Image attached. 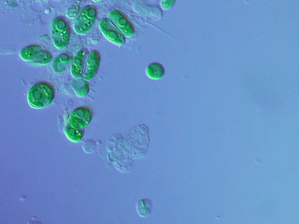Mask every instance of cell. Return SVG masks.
<instances>
[{
	"label": "cell",
	"mask_w": 299,
	"mask_h": 224,
	"mask_svg": "<svg viewBox=\"0 0 299 224\" xmlns=\"http://www.w3.org/2000/svg\"><path fill=\"white\" fill-rule=\"evenodd\" d=\"M54 88L52 84L41 82L33 86L28 93V100L35 109H41L48 106L54 99Z\"/></svg>",
	"instance_id": "obj_1"
},
{
	"label": "cell",
	"mask_w": 299,
	"mask_h": 224,
	"mask_svg": "<svg viewBox=\"0 0 299 224\" xmlns=\"http://www.w3.org/2000/svg\"><path fill=\"white\" fill-rule=\"evenodd\" d=\"M52 36L53 44L59 49L66 48L70 38V28L64 18L59 17L53 22Z\"/></svg>",
	"instance_id": "obj_2"
},
{
	"label": "cell",
	"mask_w": 299,
	"mask_h": 224,
	"mask_svg": "<svg viewBox=\"0 0 299 224\" xmlns=\"http://www.w3.org/2000/svg\"><path fill=\"white\" fill-rule=\"evenodd\" d=\"M97 13L96 7H85L76 21L74 28L76 33L85 35L89 32L96 20Z\"/></svg>",
	"instance_id": "obj_3"
},
{
	"label": "cell",
	"mask_w": 299,
	"mask_h": 224,
	"mask_svg": "<svg viewBox=\"0 0 299 224\" xmlns=\"http://www.w3.org/2000/svg\"><path fill=\"white\" fill-rule=\"evenodd\" d=\"M21 59L39 64H46L52 60V56L48 51L43 50L41 46L32 45L25 47L20 52Z\"/></svg>",
	"instance_id": "obj_4"
},
{
	"label": "cell",
	"mask_w": 299,
	"mask_h": 224,
	"mask_svg": "<svg viewBox=\"0 0 299 224\" xmlns=\"http://www.w3.org/2000/svg\"><path fill=\"white\" fill-rule=\"evenodd\" d=\"M99 27L104 37L114 44L122 46L125 45L126 38L121 32L116 28L108 19H102Z\"/></svg>",
	"instance_id": "obj_5"
},
{
	"label": "cell",
	"mask_w": 299,
	"mask_h": 224,
	"mask_svg": "<svg viewBox=\"0 0 299 224\" xmlns=\"http://www.w3.org/2000/svg\"><path fill=\"white\" fill-rule=\"evenodd\" d=\"M108 16L118 30L127 37H132L135 34L134 25L125 14L118 10H113Z\"/></svg>",
	"instance_id": "obj_6"
},
{
	"label": "cell",
	"mask_w": 299,
	"mask_h": 224,
	"mask_svg": "<svg viewBox=\"0 0 299 224\" xmlns=\"http://www.w3.org/2000/svg\"><path fill=\"white\" fill-rule=\"evenodd\" d=\"M92 117L93 111L90 107H79L72 111L68 125L84 129L90 124Z\"/></svg>",
	"instance_id": "obj_7"
},
{
	"label": "cell",
	"mask_w": 299,
	"mask_h": 224,
	"mask_svg": "<svg viewBox=\"0 0 299 224\" xmlns=\"http://www.w3.org/2000/svg\"><path fill=\"white\" fill-rule=\"evenodd\" d=\"M101 60V54L98 50H93L90 53L87 57L85 69L84 70V79L90 81L96 77L99 69Z\"/></svg>",
	"instance_id": "obj_8"
},
{
	"label": "cell",
	"mask_w": 299,
	"mask_h": 224,
	"mask_svg": "<svg viewBox=\"0 0 299 224\" xmlns=\"http://www.w3.org/2000/svg\"><path fill=\"white\" fill-rule=\"evenodd\" d=\"M88 50L83 49L77 54L74 58L71 67V73L75 78L82 77L84 73V65H85V58Z\"/></svg>",
	"instance_id": "obj_9"
},
{
	"label": "cell",
	"mask_w": 299,
	"mask_h": 224,
	"mask_svg": "<svg viewBox=\"0 0 299 224\" xmlns=\"http://www.w3.org/2000/svg\"><path fill=\"white\" fill-rule=\"evenodd\" d=\"M145 72L150 78L158 80L165 75V68L162 64L155 62L150 64Z\"/></svg>",
	"instance_id": "obj_10"
},
{
	"label": "cell",
	"mask_w": 299,
	"mask_h": 224,
	"mask_svg": "<svg viewBox=\"0 0 299 224\" xmlns=\"http://www.w3.org/2000/svg\"><path fill=\"white\" fill-rule=\"evenodd\" d=\"M71 57L68 53L61 54L54 61L53 64V70L57 73H63Z\"/></svg>",
	"instance_id": "obj_11"
},
{
	"label": "cell",
	"mask_w": 299,
	"mask_h": 224,
	"mask_svg": "<svg viewBox=\"0 0 299 224\" xmlns=\"http://www.w3.org/2000/svg\"><path fill=\"white\" fill-rule=\"evenodd\" d=\"M68 139L73 142H79L81 140L85 134V129H79L68 125L65 130Z\"/></svg>",
	"instance_id": "obj_12"
},
{
	"label": "cell",
	"mask_w": 299,
	"mask_h": 224,
	"mask_svg": "<svg viewBox=\"0 0 299 224\" xmlns=\"http://www.w3.org/2000/svg\"><path fill=\"white\" fill-rule=\"evenodd\" d=\"M77 95L80 97H85L88 94L90 90V86L88 81L84 80L75 81L72 83Z\"/></svg>",
	"instance_id": "obj_13"
},
{
	"label": "cell",
	"mask_w": 299,
	"mask_h": 224,
	"mask_svg": "<svg viewBox=\"0 0 299 224\" xmlns=\"http://www.w3.org/2000/svg\"><path fill=\"white\" fill-rule=\"evenodd\" d=\"M152 204L149 200H143L139 201L137 205L138 211L141 216H145L151 211Z\"/></svg>",
	"instance_id": "obj_14"
},
{
	"label": "cell",
	"mask_w": 299,
	"mask_h": 224,
	"mask_svg": "<svg viewBox=\"0 0 299 224\" xmlns=\"http://www.w3.org/2000/svg\"><path fill=\"white\" fill-rule=\"evenodd\" d=\"M176 1L177 0H161L160 5L164 10H169L173 8Z\"/></svg>",
	"instance_id": "obj_15"
},
{
	"label": "cell",
	"mask_w": 299,
	"mask_h": 224,
	"mask_svg": "<svg viewBox=\"0 0 299 224\" xmlns=\"http://www.w3.org/2000/svg\"><path fill=\"white\" fill-rule=\"evenodd\" d=\"M93 1L94 2H99L101 1H103V0H93Z\"/></svg>",
	"instance_id": "obj_16"
}]
</instances>
